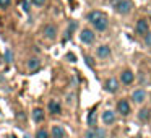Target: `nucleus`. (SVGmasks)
Here are the masks:
<instances>
[{"label": "nucleus", "instance_id": "20e7f679", "mask_svg": "<svg viewBox=\"0 0 151 138\" xmlns=\"http://www.w3.org/2000/svg\"><path fill=\"white\" fill-rule=\"evenodd\" d=\"M57 36V28L54 26V24H47L46 28H44V37H47V39H55Z\"/></svg>", "mask_w": 151, "mask_h": 138}, {"label": "nucleus", "instance_id": "bb28decb", "mask_svg": "<svg viewBox=\"0 0 151 138\" xmlns=\"http://www.w3.org/2000/svg\"><path fill=\"white\" fill-rule=\"evenodd\" d=\"M75 28H76V23H75V21H73V23H72V24H70V26H68V33H72V31L75 29Z\"/></svg>", "mask_w": 151, "mask_h": 138}, {"label": "nucleus", "instance_id": "1a4fd4ad", "mask_svg": "<svg viewBox=\"0 0 151 138\" xmlns=\"http://www.w3.org/2000/svg\"><path fill=\"white\" fill-rule=\"evenodd\" d=\"M135 29H137L138 34H145V36H146L148 34V21L146 20H140L137 23V28H135Z\"/></svg>", "mask_w": 151, "mask_h": 138}, {"label": "nucleus", "instance_id": "2f4dec72", "mask_svg": "<svg viewBox=\"0 0 151 138\" xmlns=\"http://www.w3.org/2000/svg\"><path fill=\"white\" fill-rule=\"evenodd\" d=\"M137 138H141V137H137Z\"/></svg>", "mask_w": 151, "mask_h": 138}, {"label": "nucleus", "instance_id": "7ed1b4c3", "mask_svg": "<svg viewBox=\"0 0 151 138\" xmlns=\"http://www.w3.org/2000/svg\"><path fill=\"white\" fill-rule=\"evenodd\" d=\"M80 39H81L83 44H91L94 41V33L91 29H83L81 34H80Z\"/></svg>", "mask_w": 151, "mask_h": 138}, {"label": "nucleus", "instance_id": "0eeeda50", "mask_svg": "<svg viewBox=\"0 0 151 138\" xmlns=\"http://www.w3.org/2000/svg\"><path fill=\"white\" fill-rule=\"evenodd\" d=\"M106 89H107L109 93H115L119 89V81L115 78H109L107 81H106Z\"/></svg>", "mask_w": 151, "mask_h": 138}, {"label": "nucleus", "instance_id": "6ab92c4d", "mask_svg": "<svg viewBox=\"0 0 151 138\" xmlns=\"http://www.w3.org/2000/svg\"><path fill=\"white\" fill-rule=\"evenodd\" d=\"M36 138H49V135H47V132L44 130V128H41V130H37Z\"/></svg>", "mask_w": 151, "mask_h": 138}, {"label": "nucleus", "instance_id": "393cba45", "mask_svg": "<svg viewBox=\"0 0 151 138\" xmlns=\"http://www.w3.org/2000/svg\"><path fill=\"white\" fill-rule=\"evenodd\" d=\"M96 132H98V138H104V137H106V132H104V130H99V128H96Z\"/></svg>", "mask_w": 151, "mask_h": 138}, {"label": "nucleus", "instance_id": "9d476101", "mask_svg": "<svg viewBox=\"0 0 151 138\" xmlns=\"http://www.w3.org/2000/svg\"><path fill=\"white\" fill-rule=\"evenodd\" d=\"M96 54H98L99 59H107V57L111 55V47H109V46H99Z\"/></svg>", "mask_w": 151, "mask_h": 138}, {"label": "nucleus", "instance_id": "2eb2a0df", "mask_svg": "<svg viewBox=\"0 0 151 138\" xmlns=\"http://www.w3.org/2000/svg\"><path fill=\"white\" fill-rule=\"evenodd\" d=\"M33 120L34 122H42L44 120V111L42 109H39V107L34 109L33 111Z\"/></svg>", "mask_w": 151, "mask_h": 138}, {"label": "nucleus", "instance_id": "4be33fe9", "mask_svg": "<svg viewBox=\"0 0 151 138\" xmlns=\"http://www.w3.org/2000/svg\"><path fill=\"white\" fill-rule=\"evenodd\" d=\"M145 44H146V46H151V33H148L146 36H145Z\"/></svg>", "mask_w": 151, "mask_h": 138}, {"label": "nucleus", "instance_id": "f257e3e1", "mask_svg": "<svg viewBox=\"0 0 151 138\" xmlns=\"http://www.w3.org/2000/svg\"><path fill=\"white\" fill-rule=\"evenodd\" d=\"M88 20H89V23L96 28V31H104L106 28H107V23H109L107 17H106L102 12H91V13L88 15Z\"/></svg>", "mask_w": 151, "mask_h": 138}, {"label": "nucleus", "instance_id": "39448f33", "mask_svg": "<svg viewBox=\"0 0 151 138\" xmlns=\"http://www.w3.org/2000/svg\"><path fill=\"white\" fill-rule=\"evenodd\" d=\"M117 111L120 112L122 115H128V114H130V106H128V102L125 101V99H122V101L117 102Z\"/></svg>", "mask_w": 151, "mask_h": 138}, {"label": "nucleus", "instance_id": "7c9ffc66", "mask_svg": "<svg viewBox=\"0 0 151 138\" xmlns=\"http://www.w3.org/2000/svg\"><path fill=\"white\" fill-rule=\"evenodd\" d=\"M10 138H17V137H10Z\"/></svg>", "mask_w": 151, "mask_h": 138}, {"label": "nucleus", "instance_id": "423d86ee", "mask_svg": "<svg viewBox=\"0 0 151 138\" xmlns=\"http://www.w3.org/2000/svg\"><path fill=\"white\" fill-rule=\"evenodd\" d=\"M132 99H133L135 102H138V104H141V102L146 99V93H145L143 89H137V91H133V94H132Z\"/></svg>", "mask_w": 151, "mask_h": 138}, {"label": "nucleus", "instance_id": "dca6fc26", "mask_svg": "<svg viewBox=\"0 0 151 138\" xmlns=\"http://www.w3.org/2000/svg\"><path fill=\"white\" fill-rule=\"evenodd\" d=\"M49 111L52 112V114H60V104L52 99V101L49 102Z\"/></svg>", "mask_w": 151, "mask_h": 138}, {"label": "nucleus", "instance_id": "a878e982", "mask_svg": "<svg viewBox=\"0 0 151 138\" xmlns=\"http://www.w3.org/2000/svg\"><path fill=\"white\" fill-rule=\"evenodd\" d=\"M23 8H24V12H29V2L28 0H23Z\"/></svg>", "mask_w": 151, "mask_h": 138}, {"label": "nucleus", "instance_id": "aec40b11", "mask_svg": "<svg viewBox=\"0 0 151 138\" xmlns=\"http://www.w3.org/2000/svg\"><path fill=\"white\" fill-rule=\"evenodd\" d=\"M12 4V0H0V8L2 10H5V8H8Z\"/></svg>", "mask_w": 151, "mask_h": 138}, {"label": "nucleus", "instance_id": "f03ea898", "mask_svg": "<svg viewBox=\"0 0 151 138\" xmlns=\"http://www.w3.org/2000/svg\"><path fill=\"white\" fill-rule=\"evenodd\" d=\"M112 7L120 15H127L132 10V5L128 4V0H112Z\"/></svg>", "mask_w": 151, "mask_h": 138}, {"label": "nucleus", "instance_id": "b1692460", "mask_svg": "<svg viewBox=\"0 0 151 138\" xmlns=\"http://www.w3.org/2000/svg\"><path fill=\"white\" fill-rule=\"evenodd\" d=\"M33 4L37 5V7H42V5L46 4V0H33Z\"/></svg>", "mask_w": 151, "mask_h": 138}, {"label": "nucleus", "instance_id": "f3484780", "mask_svg": "<svg viewBox=\"0 0 151 138\" xmlns=\"http://www.w3.org/2000/svg\"><path fill=\"white\" fill-rule=\"evenodd\" d=\"M96 120H98V115H96V107H94L91 112H89V117H88V125L94 127V125H96Z\"/></svg>", "mask_w": 151, "mask_h": 138}, {"label": "nucleus", "instance_id": "4468645a", "mask_svg": "<svg viewBox=\"0 0 151 138\" xmlns=\"http://www.w3.org/2000/svg\"><path fill=\"white\" fill-rule=\"evenodd\" d=\"M39 67H41V60L36 59V57H34V59H31L29 62H28V68H29V72H36Z\"/></svg>", "mask_w": 151, "mask_h": 138}, {"label": "nucleus", "instance_id": "6e6552de", "mask_svg": "<svg viewBox=\"0 0 151 138\" xmlns=\"http://www.w3.org/2000/svg\"><path fill=\"white\" fill-rule=\"evenodd\" d=\"M102 122H104L106 125H112L115 122V114L112 111H106L104 114H102Z\"/></svg>", "mask_w": 151, "mask_h": 138}, {"label": "nucleus", "instance_id": "c756f323", "mask_svg": "<svg viewBox=\"0 0 151 138\" xmlns=\"http://www.w3.org/2000/svg\"><path fill=\"white\" fill-rule=\"evenodd\" d=\"M24 138H29V137H28V135H26V137H24Z\"/></svg>", "mask_w": 151, "mask_h": 138}, {"label": "nucleus", "instance_id": "c85d7f7f", "mask_svg": "<svg viewBox=\"0 0 151 138\" xmlns=\"http://www.w3.org/2000/svg\"><path fill=\"white\" fill-rule=\"evenodd\" d=\"M0 62H2V55H0Z\"/></svg>", "mask_w": 151, "mask_h": 138}, {"label": "nucleus", "instance_id": "cd10ccee", "mask_svg": "<svg viewBox=\"0 0 151 138\" xmlns=\"http://www.w3.org/2000/svg\"><path fill=\"white\" fill-rule=\"evenodd\" d=\"M86 63H88L89 67H93V60H91V57H86Z\"/></svg>", "mask_w": 151, "mask_h": 138}, {"label": "nucleus", "instance_id": "9b49d317", "mask_svg": "<svg viewBox=\"0 0 151 138\" xmlns=\"http://www.w3.org/2000/svg\"><path fill=\"white\" fill-rule=\"evenodd\" d=\"M65 137V130L62 125H54L52 127V138H63Z\"/></svg>", "mask_w": 151, "mask_h": 138}, {"label": "nucleus", "instance_id": "a211bd4d", "mask_svg": "<svg viewBox=\"0 0 151 138\" xmlns=\"http://www.w3.org/2000/svg\"><path fill=\"white\" fill-rule=\"evenodd\" d=\"M85 138H98V132H96V128H89L88 132L85 133Z\"/></svg>", "mask_w": 151, "mask_h": 138}, {"label": "nucleus", "instance_id": "ddd939ff", "mask_svg": "<svg viewBox=\"0 0 151 138\" xmlns=\"http://www.w3.org/2000/svg\"><path fill=\"white\" fill-rule=\"evenodd\" d=\"M150 117H151V111L148 107H143L140 111V114H138V119H140L141 122H148V120H150Z\"/></svg>", "mask_w": 151, "mask_h": 138}, {"label": "nucleus", "instance_id": "f8f14e48", "mask_svg": "<svg viewBox=\"0 0 151 138\" xmlns=\"http://www.w3.org/2000/svg\"><path fill=\"white\" fill-rule=\"evenodd\" d=\"M133 73L130 72V70H125L124 73H122L120 75V80H122V83H124V85H130L132 81H133Z\"/></svg>", "mask_w": 151, "mask_h": 138}, {"label": "nucleus", "instance_id": "5701e85b", "mask_svg": "<svg viewBox=\"0 0 151 138\" xmlns=\"http://www.w3.org/2000/svg\"><path fill=\"white\" fill-rule=\"evenodd\" d=\"M67 60H70V62H76L75 54H67Z\"/></svg>", "mask_w": 151, "mask_h": 138}, {"label": "nucleus", "instance_id": "412c9836", "mask_svg": "<svg viewBox=\"0 0 151 138\" xmlns=\"http://www.w3.org/2000/svg\"><path fill=\"white\" fill-rule=\"evenodd\" d=\"M5 59H7V62H12V60H13V54H12L10 49L5 50Z\"/></svg>", "mask_w": 151, "mask_h": 138}]
</instances>
